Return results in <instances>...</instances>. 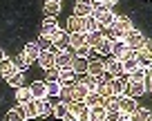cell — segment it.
Wrapping results in <instances>:
<instances>
[{
	"label": "cell",
	"mask_w": 152,
	"mask_h": 121,
	"mask_svg": "<svg viewBox=\"0 0 152 121\" xmlns=\"http://www.w3.org/2000/svg\"><path fill=\"white\" fill-rule=\"evenodd\" d=\"M49 38H52L54 49H56V52H67V47H69V34H67V32L56 29V32L49 34Z\"/></svg>",
	"instance_id": "cell-1"
},
{
	"label": "cell",
	"mask_w": 152,
	"mask_h": 121,
	"mask_svg": "<svg viewBox=\"0 0 152 121\" xmlns=\"http://www.w3.org/2000/svg\"><path fill=\"white\" fill-rule=\"evenodd\" d=\"M123 40H125V45H128L130 49H134V52H139V49H143V47H145V36H143L141 32H137V29L128 32Z\"/></svg>",
	"instance_id": "cell-2"
},
{
	"label": "cell",
	"mask_w": 152,
	"mask_h": 121,
	"mask_svg": "<svg viewBox=\"0 0 152 121\" xmlns=\"http://www.w3.org/2000/svg\"><path fill=\"white\" fill-rule=\"evenodd\" d=\"M69 112H74L78 121H90V106H87L85 101H72Z\"/></svg>",
	"instance_id": "cell-3"
},
{
	"label": "cell",
	"mask_w": 152,
	"mask_h": 121,
	"mask_svg": "<svg viewBox=\"0 0 152 121\" xmlns=\"http://www.w3.org/2000/svg\"><path fill=\"white\" fill-rule=\"evenodd\" d=\"M65 32L67 34H85V18L72 14L69 18H67V29Z\"/></svg>",
	"instance_id": "cell-4"
},
{
	"label": "cell",
	"mask_w": 152,
	"mask_h": 121,
	"mask_svg": "<svg viewBox=\"0 0 152 121\" xmlns=\"http://www.w3.org/2000/svg\"><path fill=\"white\" fill-rule=\"evenodd\" d=\"M105 74H110V76H123V63H121V58L116 56H110L107 61H105Z\"/></svg>",
	"instance_id": "cell-5"
},
{
	"label": "cell",
	"mask_w": 152,
	"mask_h": 121,
	"mask_svg": "<svg viewBox=\"0 0 152 121\" xmlns=\"http://www.w3.org/2000/svg\"><path fill=\"white\" fill-rule=\"evenodd\" d=\"M128 83L130 81L125 76H112L110 78V92H112L114 97H121V94L128 90Z\"/></svg>",
	"instance_id": "cell-6"
},
{
	"label": "cell",
	"mask_w": 152,
	"mask_h": 121,
	"mask_svg": "<svg viewBox=\"0 0 152 121\" xmlns=\"http://www.w3.org/2000/svg\"><path fill=\"white\" fill-rule=\"evenodd\" d=\"M121 63H123V72H125V74H130L132 70H137V67H139L137 52H134V49H128V52L121 56Z\"/></svg>",
	"instance_id": "cell-7"
},
{
	"label": "cell",
	"mask_w": 152,
	"mask_h": 121,
	"mask_svg": "<svg viewBox=\"0 0 152 121\" xmlns=\"http://www.w3.org/2000/svg\"><path fill=\"white\" fill-rule=\"evenodd\" d=\"M38 63H40V67L47 72V70L56 67V49H47V52H40V56H38Z\"/></svg>",
	"instance_id": "cell-8"
},
{
	"label": "cell",
	"mask_w": 152,
	"mask_h": 121,
	"mask_svg": "<svg viewBox=\"0 0 152 121\" xmlns=\"http://www.w3.org/2000/svg\"><path fill=\"white\" fill-rule=\"evenodd\" d=\"M137 108L139 106H137V99H134V97H130V94H128V97H123V94L119 97V110L123 112V114H132Z\"/></svg>",
	"instance_id": "cell-9"
},
{
	"label": "cell",
	"mask_w": 152,
	"mask_h": 121,
	"mask_svg": "<svg viewBox=\"0 0 152 121\" xmlns=\"http://www.w3.org/2000/svg\"><path fill=\"white\" fill-rule=\"evenodd\" d=\"M92 9H94V5H92L90 0H76V5H74V16L87 18V16H92Z\"/></svg>",
	"instance_id": "cell-10"
},
{
	"label": "cell",
	"mask_w": 152,
	"mask_h": 121,
	"mask_svg": "<svg viewBox=\"0 0 152 121\" xmlns=\"http://www.w3.org/2000/svg\"><path fill=\"white\" fill-rule=\"evenodd\" d=\"M145 90H148V85H145V81H130L128 83V90H125V92L130 94V97H143V94H145Z\"/></svg>",
	"instance_id": "cell-11"
},
{
	"label": "cell",
	"mask_w": 152,
	"mask_h": 121,
	"mask_svg": "<svg viewBox=\"0 0 152 121\" xmlns=\"http://www.w3.org/2000/svg\"><path fill=\"white\" fill-rule=\"evenodd\" d=\"M87 74H92V76H101V74H105V61L90 58V63H87Z\"/></svg>",
	"instance_id": "cell-12"
},
{
	"label": "cell",
	"mask_w": 152,
	"mask_h": 121,
	"mask_svg": "<svg viewBox=\"0 0 152 121\" xmlns=\"http://www.w3.org/2000/svg\"><path fill=\"white\" fill-rule=\"evenodd\" d=\"M72 61H74V56L69 52H56V67L58 70H69Z\"/></svg>",
	"instance_id": "cell-13"
},
{
	"label": "cell",
	"mask_w": 152,
	"mask_h": 121,
	"mask_svg": "<svg viewBox=\"0 0 152 121\" xmlns=\"http://www.w3.org/2000/svg\"><path fill=\"white\" fill-rule=\"evenodd\" d=\"M58 25H56V18L54 16H47V18L40 23V36H49L52 32H56Z\"/></svg>",
	"instance_id": "cell-14"
},
{
	"label": "cell",
	"mask_w": 152,
	"mask_h": 121,
	"mask_svg": "<svg viewBox=\"0 0 152 121\" xmlns=\"http://www.w3.org/2000/svg\"><path fill=\"white\" fill-rule=\"evenodd\" d=\"M87 94H90V90H87L81 81H76L74 85H72V97H74V101H85Z\"/></svg>",
	"instance_id": "cell-15"
},
{
	"label": "cell",
	"mask_w": 152,
	"mask_h": 121,
	"mask_svg": "<svg viewBox=\"0 0 152 121\" xmlns=\"http://www.w3.org/2000/svg\"><path fill=\"white\" fill-rule=\"evenodd\" d=\"M78 81V74L74 72V70H61V78H58V83L61 85H74V83Z\"/></svg>",
	"instance_id": "cell-16"
},
{
	"label": "cell",
	"mask_w": 152,
	"mask_h": 121,
	"mask_svg": "<svg viewBox=\"0 0 152 121\" xmlns=\"http://www.w3.org/2000/svg\"><path fill=\"white\" fill-rule=\"evenodd\" d=\"M23 54L27 56L29 63H34V61H38V56H40V47H38V43H27L23 49Z\"/></svg>",
	"instance_id": "cell-17"
},
{
	"label": "cell",
	"mask_w": 152,
	"mask_h": 121,
	"mask_svg": "<svg viewBox=\"0 0 152 121\" xmlns=\"http://www.w3.org/2000/svg\"><path fill=\"white\" fill-rule=\"evenodd\" d=\"M29 87H31L34 99H45V97H47V83H45V81H34Z\"/></svg>",
	"instance_id": "cell-18"
},
{
	"label": "cell",
	"mask_w": 152,
	"mask_h": 121,
	"mask_svg": "<svg viewBox=\"0 0 152 121\" xmlns=\"http://www.w3.org/2000/svg\"><path fill=\"white\" fill-rule=\"evenodd\" d=\"M38 106V117H47V114H54V106L47 101V97L45 99H34Z\"/></svg>",
	"instance_id": "cell-19"
},
{
	"label": "cell",
	"mask_w": 152,
	"mask_h": 121,
	"mask_svg": "<svg viewBox=\"0 0 152 121\" xmlns=\"http://www.w3.org/2000/svg\"><path fill=\"white\" fill-rule=\"evenodd\" d=\"M5 119H7V121H27V112H25V108H23V106L11 108V110L7 112Z\"/></svg>",
	"instance_id": "cell-20"
},
{
	"label": "cell",
	"mask_w": 152,
	"mask_h": 121,
	"mask_svg": "<svg viewBox=\"0 0 152 121\" xmlns=\"http://www.w3.org/2000/svg\"><path fill=\"white\" fill-rule=\"evenodd\" d=\"M87 63H90V58L74 56V61H72V70H74L76 74H87Z\"/></svg>",
	"instance_id": "cell-21"
},
{
	"label": "cell",
	"mask_w": 152,
	"mask_h": 121,
	"mask_svg": "<svg viewBox=\"0 0 152 121\" xmlns=\"http://www.w3.org/2000/svg\"><path fill=\"white\" fill-rule=\"evenodd\" d=\"M107 119V110L103 106H92L90 108V121H105Z\"/></svg>",
	"instance_id": "cell-22"
},
{
	"label": "cell",
	"mask_w": 152,
	"mask_h": 121,
	"mask_svg": "<svg viewBox=\"0 0 152 121\" xmlns=\"http://www.w3.org/2000/svg\"><path fill=\"white\" fill-rule=\"evenodd\" d=\"M94 52L103 54V56H110V54H112V40H110L107 36H103V38L99 40V45L94 47Z\"/></svg>",
	"instance_id": "cell-23"
},
{
	"label": "cell",
	"mask_w": 152,
	"mask_h": 121,
	"mask_svg": "<svg viewBox=\"0 0 152 121\" xmlns=\"http://www.w3.org/2000/svg\"><path fill=\"white\" fill-rule=\"evenodd\" d=\"M7 83H9L11 87H23V83H25L23 70H16V72H11L9 76H7Z\"/></svg>",
	"instance_id": "cell-24"
},
{
	"label": "cell",
	"mask_w": 152,
	"mask_h": 121,
	"mask_svg": "<svg viewBox=\"0 0 152 121\" xmlns=\"http://www.w3.org/2000/svg\"><path fill=\"white\" fill-rule=\"evenodd\" d=\"M11 72H16V65H14V61H11V58H2V61H0V74H2V76H9Z\"/></svg>",
	"instance_id": "cell-25"
},
{
	"label": "cell",
	"mask_w": 152,
	"mask_h": 121,
	"mask_svg": "<svg viewBox=\"0 0 152 121\" xmlns=\"http://www.w3.org/2000/svg\"><path fill=\"white\" fill-rule=\"evenodd\" d=\"M114 27L123 29L125 34H128V32H132V29H134V25H132V20H130L128 16H116V23H114Z\"/></svg>",
	"instance_id": "cell-26"
},
{
	"label": "cell",
	"mask_w": 152,
	"mask_h": 121,
	"mask_svg": "<svg viewBox=\"0 0 152 121\" xmlns=\"http://www.w3.org/2000/svg\"><path fill=\"white\" fill-rule=\"evenodd\" d=\"M16 99L20 101V106H23V103H29V101H34L31 87H18V92H16Z\"/></svg>",
	"instance_id": "cell-27"
},
{
	"label": "cell",
	"mask_w": 152,
	"mask_h": 121,
	"mask_svg": "<svg viewBox=\"0 0 152 121\" xmlns=\"http://www.w3.org/2000/svg\"><path fill=\"white\" fill-rule=\"evenodd\" d=\"M128 45H125V40H112V56H116V58H121L125 52H128Z\"/></svg>",
	"instance_id": "cell-28"
},
{
	"label": "cell",
	"mask_w": 152,
	"mask_h": 121,
	"mask_svg": "<svg viewBox=\"0 0 152 121\" xmlns=\"http://www.w3.org/2000/svg\"><path fill=\"white\" fill-rule=\"evenodd\" d=\"M99 23H101V27L112 29V27H114V23H116V14H114V11H105V14L99 18Z\"/></svg>",
	"instance_id": "cell-29"
},
{
	"label": "cell",
	"mask_w": 152,
	"mask_h": 121,
	"mask_svg": "<svg viewBox=\"0 0 152 121\" xmlns=\"http://www.w3.org/2000/svg\"><path fill=\"white\" fill-rule=\"evenodd\" d=\"M103 101H105V97H103L101 92H96V90L85 97V103H87L90 108H92V106H103Z\"/></svg>",
	"instance_id": "cell-30"
},
{
	"label": "cell",
	"mask_w": 152,
	"mask_h": 121,
	"mask_svg": "<svg viewBox=\"0 0 152 121\" xmlns=\"http://www.w3.org/2000/svg\"><path fill=\"white\" fill-rule=\"evenodd\" d=\"M94 32H101V23L94 16H87L85 18V34H94Z\"/></svg>",
	"instance_id": "cell-31"
},
{
	"label": "cell",
	"mask_w": 152,
	"mask_h": 121,
	"mask_svg": "<svg viewBox=\"0 0 152 121\" xmlns=\"http://www.w3.org/2000/svg\"><path fill=\"white\" fill-rule=\"evenodd\" d=\"M137 61H139L141 67H150V65H152V56L145 52V49H139V52H137Z\"/></svg>",
	"instance_id": "cell-32"
},
{
	"label": "cell",
	"mask_w": 152,
	"mask_h": 121,
	"mask_svg": "<svg viewBox=\"0 0 152 121\" xmlns=\"http://www.w3.org/2000/svg\"><path fill=\"white\" fill-rule=\"evenodd\" d=\"M145 78H148L145 67H141V65H139L137 70H132V72L128 74V81H145Z\"/></svg>",
	"instance_id": "cell-33"
},
{
	"label": "cell",
	"mask_w": 152,
	"mask_h": 121,
	"mask_svg": "<svg viewBox=\"0 0 152 121\" xmlns=\"http://www.w3.org/2000/svg\"><path fill=\"white\" fill-rule=\"evenodd\" d=\"M85 45V34H69V47L78 49Z\"/></svg>",
	"instance_id": "cell-34"
},
{
	"label": "cell",
	"mask_w": 152,
	"mask_h": 121,
	"mask_svg": "<svg viewBox=\"0 0 152 121\" xmlns=\"http://www.w3.org/2000/svg\"><path fill=\"white\" fill-rule=\"evenodd\" d=\"M103 108L105 110H119V97H114V94H110V97H105V101H103Z\"/></svg>",
	"instance_id": "cell-35"
},
{
	"label": "cell",
	"mask_w": 152,
	"mask_h": 121,
	"mask_svg": "<svg viewBox=\"0 0 152 121\" xmlns=\"http://www.w3.org/2000/svg\"><path fill=\"white\" fill-rule=\"evenodd\" d=\"M78 81H81L90 92H94V90H96V76H92V74H83V78H78Z\"/></svg>",
	"instance_id": "cell-36"
},
{
	"label": "cell",
	"mask_w": 152,
	"mask_h": 121,
	"mask_svg": "<svg viewBox=\"0 0 152 121\" xmlns=\"http://www.w3.org/2000/svg\"><path fill=\"white\" fill-rule=\"evenodd\" d=\"M47 83V97H58V94H61V83L58 81H45Z\"/></svg>",
	"instance_id": "cell-37"
},
{
	"label": "cell",
	"mask_w": 152,
	"mask_h": 121,
	"mask_svg": "<svg viewBox=\"0 0 152 121\" xmlns=\"http://www.w3.org/2000/svg\"><path fill=\"white\" fill-rule=\"evenodd\" d=\"M58 97H61V101H63V103H67V106H69V103L74 101V97H72V85H63V87H61V94H58Z\"/></svg>",
	"instance_id": "cell-38"
},
{
	"label": "cell",
	"mask_w": 152,
	"mask_h": 121,
	"mask_svg": "<svg viewBox=\"0 0 152 121\" xmlns=\"http://www.w3.org/2000/svg\"><path fill=\"white\" fill-rule=\"evenodd\" d=\"M23 108H25V112H27V119H36V117H38V106H36V101L23 103Z\"/></svg>",
	"instance_id": "cell-39"
},
{
	"label": "cell",
	"mask_w": 152,
	"mask_h": 121,
	"mask_svg": "<svg viewBox=\"0 0 152 121\" xmlns=\"http://www.w3.org/2000/svg\"><path fill=\"white\" fill-rule=\"evenodd\" d=\"M103 38V34H101V32H94V34H85V45H90L92 49L96 47V45H99V40Z\"/></svg>",
	"instance_id": "cell-40"
},
{
	"label": "cell",
	"mask_w": 152,
	"mask_h": 121,
	"mask_svg": "<svg viewBox=\"0 0 152 121\" xmlns=\"http://www.w3.org/2000/svg\"><path fill=\"white\" fill-rule=\"evenodd\" d=\"M69 112V106L67 103H63V101H58L56 106H54V117H58V119H63V117Z\"/></svg>",
	"instance_id": "cell-41"
},
{
	"label": "cell",
	"mask_w": 152,
	"mask_h": 121,
	"mask_svg": "<svg viewBox=\"0 0 152 121\" xmlns=\"http://www.w3.org/2000/svg\"><path fill=\"white\" fill-rule=\"evenodd\" d=\"M148 114H150V110H148V108H137L130 117H132V121H145Z\"/></svg>",
	"instance_id": "cell-42"
},
{
	"label": "cell",
	"mask_w": 152,
	"mask_h": 121,
	"mask_svg": "<svg viewBox=\"0 0 152 121\" xmlns=\"http://www.w3.org/2000/svg\"><path fill=\"white\" fill-rule=\"evenodd\" d=\"M38 47H40V52H47V49H54V43L49 36H40L38 38Z\"/></svg>",
	"instance_id": "cell-43"
},
{
	"label": "cell",
	"mask_w": 152,
	"mask_h": 121,
	"mask_svg": "<svg viewBox=\"0 0 152 121\" xmlns=\"http://www.w3.org/2000/svg\"><path fill=\"white\" fill-rule=\"evenodd\" d=\"M14 65H16V70H27L29 67V61H27V56H25V54H20L18 58H14Z\"/></svg>",
	"instance_id": "cell-44"
},
{
	"label": "cell",
	"mask_w": 152,
	"mask_h": 121,
	"mask_svg": "<svg viewBox=\"0 0 152 121\" xmlns=\"http://www.w3.org/2000/svg\"><path fill=\"white\" fill-rule=\"evenodd\" d=\"M107 38H110V40H123V38H125V32H123V29H119V27H112Z\"/></svg>",
	"instance_id": "cell-45"
},
{
	"label": "cell",
	"mask_w": 152,
	"mask_h": 121,
	"mask_svg": "<svg viewBox=\"0 0 152 121\" xmlns=\"http://www.w3.org/2000/svg\"><path fill=\"white\" fill-rule=\"evenodd\" d=\"M45 11H47L49 16H56L58 11H61V2H45Z\"/></svg>",
	"instance_id": "cell-46"
},
{
	"label": "cell",
	"mask_w": 152,
	"mask_h": 121,
	"mask_svg": "<svg viewBox=\"0 0 152 121\" xmlns=\"http://www.w3.org/2000/svg\"><path fill=\"white\" fill-rule=\"evenodd\" d=\"M58 78H61V70H58V67L47 70V76H45V81H58Z\"/></svg>",
	"instance_id": "cell-47"
},
{
	"label": "cell",
	"mask_w": 152,
	"mask_h": 121,
	"mask_svg": "<svg viewBox=\"0 0 152 121\" xmlns=\"http://www.w3.org/2000/svg\"><path fill=\"white\" fill-rule=\"evenodd\" d=\"M90 54H92V47H90V45H83V47L76 49V56H81V58H90Z\"/></svg>",
	"instance_id": "cell-48"
},
{
	"label": "cell",
	"mask_w": 152,
	"mask_h": 121,
	"mask_svg": "<svg viewBox=\"0 0 152 121\" xmlns=\"http://www.w3.org/2000/svg\"><path fill=\"white\" fill-rule=\"evenodd\" d=\"M121 117H123V112H121V110H110L105 121H121Z\"/></svg>",
	"instance_id": "cell-49"
},
{
	"label": "cell",
	"mask_w": 152,
	"mask_h": 121,
	"mask_svg": "<svg viewBox=\"0 0 152 121\" xmlns=\"http://www.w3.org/2000/svg\"><path fill=\"white\" fill-rule=\"evenodd\" d=\"M63 121H78V119H76V114H74V112H67V114L63 117Z\"/></svg>",
	"instance_id": "cell-50"
},
{
	"label": "cell",
	"mask_w": 152,
	"mask_h": 121,
	"mask_svg": "<svg viewBox=\"0 0 152 121\" xmlns=\"http://www.w3.org/2000/svg\"><path fill=\"white\" fill-rule=\"evenodd\" d=\"M143 49H145V52L152 56V38H150V40H145V47H143Z\"/></svg>",
	"instance_id": "cell-51"
},
{
	"label": "cell",
	"mask_w": 152,
	"mask_h": 121,
	"mask_svg": "<svg viewBox=\"0 0 152 121\" xmlns=\"http://www.w3.org/2000/svg\"><path fill=\"white\" fill-rule=\"evenodd\" d=\"M116 2H119V0H105L103 5H105V7H107V9H110V7H114V5H116Z\"/></svg>",
	"instance_id": "cell-52"
},
{
	"label": "cell",
	"mask_w": 152,
	"mask_h": 121,
	"mask_svg": "<svg viewBox=\"0 0 152 121\" xmlns=\"http://www.w3.org/2000/svg\"><path fill=\"white\" fill-rule=\"evenodd\" d=\"M145 74H148V81H152V65H150V67H145Z\"/></svg>",
	"instance_id": "cell-53"
},
{
	"label": "cell",
	"mask_w": 152,
	"mask_h": 121,
	"mask_svg": "<svg viewBox=\"0 0 152 121\" xmlns=\"http://www.w3.org/2000/svg\"><path fill=\"white\" fill-rule=\"evenodd\" d=\"M92 5H101V2H105V0H90Z\"/></svg>",
	"instance_id": "cell-54"
},
{
	"label": "cell",
	"mask_w": 152,
	"mask_h": 121,
	"mask_svg": "<svg viewBox=\"0 0 152 121\" xmlns=\"http://www.w3.org/2000/svg\"><path fill=\"white\" fill-rule=\"evenodd\" d=\"M2 58H5V52H2V49H0V61H2Z\"/></svg>",
	"instance_id": "cell-55"
},
{
	"label": "cell",
	"mask_w": 152,
	"mask_h": 121,
	"mask_svg": "<svg viewBox=\"0 0 152 121\" xmlns=\"http://www.w3.org/2000/svg\"><path fill=\"white\" fill-rule=\"evenodd\" d=\"M148 87H150V94H152V81H150V83H148Z\"/></svg>",
	"instance_id": "cell-56"
},
{
	"label": "cell",
	"mask_w": 152,
	"mask_h": 121,
	"mask_svg": "<svg viewBox=\"0 0 152 121\" xmlns=\"http://www.w3.org/2000/svg\"><path fill=\"white\" fill-rule=\"evenodd\" d=\"M145 121H152V112H150V114H148V119Z\"/></svg>",
	"instance_id": "cell-57"
},
{
	"label": "cell",
	"mask_w": 152,
	"mask_h": 121,
	"mask_svg": "<svg viewBox=\"0 0 152 121\" xmlns=\"http://www.w3.org/2000/svg\"><path fill=\"white\" fill-rule=\"evenodd\" d=\"M45 2H61V0H45Z\"/></svg>",
	"instance_id": "cell-58"
}]
</instances>
